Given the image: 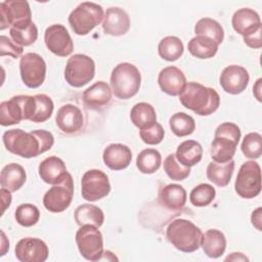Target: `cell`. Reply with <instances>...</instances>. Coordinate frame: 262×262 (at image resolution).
I'll use <instances>...</instances> for the list:
<instances>
[{
    "mask_svg": "<svg viewBox=\"0 0 262 262\" xmlns=\"http://www.w3.org/2000/svg\"><path fill=\"white\" fill-rule=\"evenodd\" d=\"M130 29V18L128 13L120 7H110L105 10L102 30L104 34L111 36L125 35Z\"/></svg>",
    "mask_w": 262,
    "mask_h": 262,
    "instance_id": "obj_18",
    "label": "cell"
},
{
    "mask_svg": "<svg viewBox=\"0 0 262 262\" xmlns=\"http://www.w3.org/2000/svg\"><path fill=\"white\" fill-rule=\"evenodd\" d=\"M95 75L94 60L82 53L72 55L66 64L64 79L69 85L80 88L88 84Z\"/></svg>",
    "mask_w": 262,
    "mask_h": 262,
    "instance_id": "obj_8",
    "label": "cell"
},
{
    "mask_svg": "<svg viewBox=\"0 0 262 262\" xmlns=\"http://www.w3.org/2000/svg\"><path fill=\"white\" fill-rule=\"evenodd\" d=\"M169 126L171 131L178 137H184L190 135L195 129L194 119L182 112L172 115L169 120Z\"/></svg>",
    "mask_w": 262,
    "mask_h": 262,
    "instance_id": "obj_36",
    "label": "cell"
},
{
    "mask_svg": "<svg viewBox=\"0 0 262 262\" xmlns=\"http://www.w3.org/2000/svg\"><path fill=\"white\" fill-rule=\"evenodd\" d=\"M27 174L23 166L16 163H10L6 165L0 175L1 187L11 192L18 190L26 182Z\"/></svg>",
    "mask_w": 262,
    "mask_h": 262,
    "instance_id": "obj_26",
    "label": "cell"
},
{
    "mask_svg": "<svg viewBox=\"0 0 262 262\" xmlns=\"http://www.w3.org/2000/svg\"><path fill=\"white\" fill-rule=\"evenodd\" d=\"M158 83L163 92L171 96H177L184 88L186 78L180 69L169 66L159 73Z\"/></svg>",
    "mask_w": 262,
    "mask_h": 262,
    "instance_id": "obj_19",
    "label": "cell"
},
{
    "mask_svg": "<svg viewBox=\"0 0 262 262\" xmlns=\"http://www.w3.org/2000/svg\"><path fill=\"white\" fill-rule=\"evenodd\" d=\"M164 170L170 179L176 181L184 180L190 174V169L181 165L174 154L168 155L164 160Z\"/></svg>",
    "mask_w": 262,
    "mask_h": 262,
    "instance_id": "obj_40",
    "label": "cell"
},
{
    "mask_svg": "<svg viewBox=\"0 0 262 262\" xmlns=\"http://www.w3.org/2000/svg\"><path fill=\"white\" fill-rule=\"evenodd\" d=\"M24 52V47L16 44L13 40H10L8 37L2 35L0 38V55H9L13 58L21 57L20 55Z\"/></svg>",
    "mask_w": 262,
    "mask_h": 262,
    "instance_id": "obj_44",
    "label": "cell"
},
{
    "mask_svg": "<svg viewBox=\"0 0 262 262\" xmlns=\"http://www.w3.org/2000/svg\"><path fill=\"white\" fill-rule=\"evenodd\" d=\"M159 200L166 208L179 210L182 209L186 203V190L180 184L171 183L160 190Z\"/></svg>",
    "mask_w": 262,
    "mask_h": 262,
    "instance_id": "obj_27",
    "label": "cell"
},
{
    "mask_svg": "<svg viewBox=\"0 0 262 262\" xmlns=\"http://www.w3.org/2000/svg\"><path fill=\"white\" fill-rule=\"evenodd\" d=\"M74 196V180L70 173L64 179L49 188L43 196L45 209L52 213H60L69 208Z\"/></svg>",
    "mask_w": 262,
    "mask_h": 262,
    "instance_id": "obj_12",
    "label": "cell"
},
{
    "mask_svg": "<svg viewBox=\"0 0 262 262\" xmlns=\"http://www.w3.org/2000/svg\"><path fill=\"white\" fill-rule=\"evenodd\" d=\"M102 7L94 2L80 3L69 15V24L73 32L79 36L89 34L103 20Z\"/></svg>",
    "mask_w": 262,
    "mask_h": 262,
    "instance_id": "obj_6",
    "label": "cell"
},
{
    "mask_svg": "<svg viewBox=\"0 0 262 262\" xmlns=\"http://www.w3.org/2000/svg\"><path fill=\"white\" fill-rule=\"evenodd\" d=\"M175 157L181 165L190 168L202 160L203 147L195 140H185L178 145Z\"/></svg>",
    "mask_w": 262,
    "mask_h": 262,
    "instance_id": "obj_28",
    "label": "cell"
},
{
    "mask_svg": "<svg viewBox=\"0 0 262 262\" xmlns=\"http://www.w3.org/2000/svg\"><path fill=\"white\" fill-rule=\"evenodd\" d=\"M218 44L211 38L196 35L187 44V49L191 55L200 59H207L215 56L218 51Z\"/></svg>",
    "mask_w": 262,
    "mask_h": 262,
    "instance_id": "obj_29",
    "label": "cell"
},
{
    "mask_svg": "<svg viewBox=\"0 0 262 262\" xmlns=\"http://www.w3.org/2000/svg\"><path fill=\"white\" fill-rule=\"evenodd\" d=\"M38 172L40 178L45 183L52 185L62 181L69 173L64 162L55 156H51L43 160L38 167Z\"/></svg>",
    "mask_w": 262,
    "mask_h": 262,
    "instance_id": "obj_23",
    "label": "cell"
},
{
    "mask_svg": "<svg viewBox=\"0 0 262 262\" xmlns=\"http://www.w3.org/2000/svg\"><path fill=\"white\" fill-rule=\"evenodd\" d=\"M2 141L9 152L30 159L49 150L54 143V137L46 130L25 132L21 129H11L3 133Z\"/></svg>",
    "mask_w": 262,
    "mask_h": 262,
    "instance_id": "obj_1",
    "label": "cell"
},
{
    "mask_svg": "<svg viewBox=\"0 0 262 262\" xmlns=\"http://www.w3.org/2000/svg\"><path fill=\"white\" fill-rule=\"evenodd\" d=\"M261 82H262V79L259 78L257 81H256V84L254 85L253 87V93L255 95V97L257 98L258 101H261Z\"/></svg>",
    "mask_w": 262,
    "mask_h": 262,
    "instance_id": "obj_49",
    "label": "cell"
},
{
    "mask_svg": "<svg viewBox=\"0 0 262 262\" xmlns=\"http://www.w3.org/2000/svg\"><path fill=\"white\" fill-rule=\"evenodd\" d=\"M231 25L236 33L246 37L261 29V19L254 9L241 8L233 13Z\"/></svg>",
    "mask_w": 262,
    "mask_h": 262,
    "instance_id": "obj_22",
    "label": "cell"
},
{
    "mask_svg": "<svg viewBox=\"0 0 262 262\" xmlns=\"http://www.w3.org/2000/svg\"><path fill=\"white\" fill-rule=\"evenodd\" d=\"M35 96L16 95L0 104V124L11 126L18 124L23 120H32L35 114Z\"/></svg>",
    "mask_w": 262,
    "mask_h": 262,
    "instance_id": "obj_7",
    "label": "cell"
},
{
    "mask_svg": "<svg viewBox=\"0 0 262 262\" xmlns=\"http://www.w3.org/2000/svg\"><path fill=\"white\" fill-rule=\"evenodd\" d=\"M111 89L114 95L120 99H129L137 94L141 75L139 70L130 62L117 64L111 74Z\"/></svg>",
    "mask_w": 262,
    "mask_h": 262,
    "instance_id": "obj_5",
    "label": "cell"
},
{
    "mask_svg": "<svg viewBox=\"0 0 262 262\" xmlns=\"http://www.w3.org/2000/svg\"><path fill=\"white\" fill-rule=\"evenodd\" d=\"M14 218L19 225L25 227H31L39 221L40 211L35 205L21 204L16 208Z\"/></svg>",
    "mask_w": 262,
    "mask_h": 262,
    "instance_id": "obj_38",
    "label": "cell"
},
{
    "mask_svg": "<svg viewBox=\"0 0 262 262\" xmlns=\"http://www.w3.org/2000/svg\"><path fill=\"white\" fill-rule=\"evenodd\" d=\"M241 148L246 158L259 159L262 154V136L257 132L248 133L243 139Z\"/></svg>",
    "mask_w": 262,
    "mask_h": 262,
    "instance_id": "obj_41",
    "label": "cell"
},
{
    "mask_svg": "<svg viewBox=\"0 0 262 262\" xmlns=\"http://www.w3.org/2000/svg\"><path fill=\"white\" fill-rule=\"evenodd\" d=\"M162 164V156L155 148H145L141 150L136 159L137 169L143 174H154L159 170Z\"/></svg>",
    "mask_w": 262,
    "mask_h": 262,
    "instance_id": "obj_34",
    "label": "cell"
},
{
    "mask_svg": "<svg viewBox=\"0 0 262 262\" xmlns=\"http://www.w3.org/2000/svg\"><path fill=\"white\" fill-rule=\"evenodd\" d=\"M44 42L49 51L60 57L69 56L74 50L73 40L66 27L60 24L51 25L45 30Z\"/></svg>",
    "mask_w": 262,
    "mask_h": 262,
    "instance_id": "obj_15",
    "label": "cell"
},
{
    "mask_svg": "<svg viewBox=\"0 0 262 262\" xmlns=\"http://www.w3.org/2000/svg\"><path fill=\"white\" fill-rule=\"evenodd\" d=\"M261 215H262V209L259 207L257 208L255 211H253L252 215H251V221H252V224L253 226L258 229L259 231L262 230V226H261V222H262V218H261Z\"/></svg>",
    "mask_w": 262,
    "mask_h": 262,
    "instance_id": "obj_46",
    "label": "cell"
},
{
    "mask_svg": "<svg viewBox=\"0 0 262 262\" xmlns=\"http://www.w3.org/2000/svg\"><path fill=\"white\" fill-rule=\"evenodd\" d=\"M111 191L107 175L98 169L86 171L81 180L82 198L88 202H96L106 196Z\"/></svg>",
    "mask_w": 262,
    "mask_h": 262,
    "instance_id": "obj_13",
    "label": "cell"
},
{
    "mask_svg": "<svg viewBox=\"0 0 262 262\" xmlns=\"http://www.w3.org/2000/svg\"><path fill=\"white\" fill-rule=\"evenodd\" d=\"M250 81L248 71L237 64L226 67L219 78V83L222 89L229 94H239L246 90Z\"/></svg>",
    "mask_w": 262,
    "mask_h": 262,
    "instance_id": "obj_17",
    "label": "cell"
},
{
    "mask_svg": "<svg viewBox=\"0 0 262 262\" xmlns=\"http://www.w3.org/2000/svg\"><path fill=\"white\" fill-rule=\"evenodd\" d=\"M235 192L243 199H253L261 191V169L257 162H245L234 183Z\"/></svg>",
    "mask_w": 262,
    "mask_h": 262,
    "instance_id": "obj_11",
    "label": "cell"
},
{
    "mask_svg": "<svg viewBox=\"0 0 262 262\" xmlns=\"http://www.w3.org/2000/svg\"><path fill=\"white\" fill-rule=\"evenodd\" d=\"M19 73L27 87L38 88L43 84L46 77L45 60L38 53H25L19 60Z\"/></svg>",
    "mask_w": 262,
    "mask_h": 262,
    "instance_id": "obj_14",
    "label": "cell"
},
{
    "mask_svg": "<svg viewBox=\"0 0 262 262\" xmlns=\"http://www.w3.org/2000/svg\"><path fill=\"white\" fill-rule=\"evenodd\" d=\"M261 31L262 29H259L257 32L244 37V42L247 44L249 47L258 49L262 47V41H261Z\"/></svg>",
    "mask_w": 262,
    "mask_h": 262,
    "instance_id": "obj_45",
    "label": "cell"
},
{
    "mask_svg": "<svg viewBox=\"0 0 262 262\" xmlns=\"http://www.w3.org/2000/svg\"><path fill=\"white\" fill-rule=\"evenodd\" d=\"M241 139L239 127L231 122L220 124L214 133L211 143V158L216 163H226L232 160Z\"/></svg>",
    "mask_w": 262,
    "mask_h": 262,
    "instance_id": "obj_3",
    "label": "cell"
},
{
    "mask_svg": "<svg viewBox=\"0 0 262 262\" xmlns=\"http://www.w3.org/2000/svg\"><path fill=\"white\" fill-rule=\"evenodd\" d=\"M184 51V46L180 38L176 36H167L163 38L158 45L159 55L168 61L177 60Z\"/></svg>",
    "mask_w": 262,
    "mask_h": 262,
    "instance_id": "obj_33",
    "label": "cell"
},
{
    "mask_svg": "<svg viewBox=\"0 0 262 262\" xmlns=\"http://www.w3.org/2000/svg\"><path fill=\"white\" fill-rule=\"evenodd\" d=\"M181 104L199 116H209L220 105L218 92L196 82H188L179 94Z\"/></svg>",
    "mask_w": 262,
    "mask_h": 262,
    "instance_id": "obj_2",
    "label": "cell"
},
{
    "mask_svg": "<svg viewBox=\"0 0 262 262\" xmlns=\"http://www.w3.org/2000/svg\"><path fill=\"white\" fill-rule=\"evenodd\" d=\"M76 243L82 257L89 261H99L103 255V238L94 225L85 224L76 232Z\"/></svg>",
    "mask_w": 262,
    "mask_h": 262,
    "instance_id": "obj_10",
    "label": "cell"
},
{
    "mask_svg": "<svg viewBox=\"0 0 262 262\" xmlns=\"http://www.w3.org/2000/svg\"><path fill=\"white\" fill-rule=\"evenodd\" d=\"M1 30L6 28L24 29L32 21V12L29 2L24 0H6L0 3Z\"/></svg>",
    "mask_w": 262,
    "mask_h": 262,
    "instance_id": "obj_9",
    "label": "cell"
},
{
    "mask_svg": "<svg viewBox=\"0 0 262 262\" xmlns=\"http://www.w3.org/2000/svg\"><path fill=\"white\" fill-rule=\"evenodd\" d=\"M74 218L79 226L90 224L99 228L104 221V214L102 210L91 204H83L75 210Z\"/></svg>",
    "mask_w": 262,
    "mask_h": 262,
    "instance_id": "obj_31",
    "label": "cell"
},
{
    "mask_svg": "<svg viewBox=\"0 0 262 262\" xmlns=\"http://www.w3.org/2000/svg\"><path fill=\"white\" fill-rule=\"evenodd\" d=\"M1 195H2V204H3V209H2V214L5 212L7 207L10 206L11 203V191L1 188Z\"/></svg>",
    "mask_w": 262,
    "mask_h": 262,
    "instance_id": "obj_47",
    "label": "cell"
},
{
    "mask_svg": "<svg viewBox=\"0 0 262 262\" xmlns=\"http://www.w3.org/2000/svg\"><path fill=\"white\" fill-rule=\"evenodd\" d=\"M216 195L215 188L208 183L196 185L189 193V201L194 207H206L210 205Z\"/></svg>",
    "mask_w": 262,
    "mask_h": 262,
    "instance_id": "obj_37",
    "label": "cell"
},
{
    "mask_svg": "<svg viewBox=\"0 0 262 262\" xmlns=\"http://www.w3.org/2000/svg\"><path fill=\"white\" fill-rule=\"evenodd\" d=\"M201 229L191 221L183 218L173 220L167 227L169 243L183 253H192L201 247Z\"/></svg>",
    "mask_w": 262,
    "mask_h": 262,
    "instance_id": "obj_4",
    "label": "cell"
},
{
    "mask_svg": "<svg viewBox=\"0 0 262 262\" xmlns=\"http://www.w3.org/2000/svg\"><path fill=\"white\" fill-rule=\"evenodd\" d=\"M14 253L20 262H44L48 258L49 250L40 238L24 237L16 244Z\"/></svg>",
    "mask_w": 262,
    "mask_h": 262,
    "instance_id": "obj_16",
    "label": "cell"
},
{
    "mask_svg": "<svg viewBox=\"0 0 262 262\" xmlns=\"http://www.w3.org/2000/svg\"><path fill=\"white\" fill-rule=\"evenodd\" d=\"M226 261H249V259L243 253H231L229 256L225 258Z\"/></svg>",
    "mask_w": 262,
    "mask_h": 262,
    "instance_id": "obj_48",
    "label": "cell"
},
{
    "mask_svg": "<svg viewBox=\"0 0 262 262\" xmlns=\"http://www.w3.org/2000/svg\"><path fill=\"white\" fill-rule=\"evenodd\" d=\"M34 96L36 100V107L35 114L31 121L34 123H43L47 121L53 113V101L46 94H36Z\"/></svg>",
    "mask_w": 262,
    "mask_h": 262,
    "instance_id": "obj_39",
    "label": "cell"
},
{
    "mask_svg": "<svg viewBox=\"0 0 262 262\" xmlns=\"http://www.w3.org/2000/svg\"><path fill=\"white\" fill-rule=\"evenodd\" d=\"M9 34L11 39L20 46H30L38 38V29L34 23L24 29H9Z\"/></svg>",
    "mask_w": 262,
    "mask_h": 262,
    "instance_id": "obj_42",
    "label": "cell"
},
{
    "mask_svg": "<svg viewBox=\"0 0 262 262\" xmlns=\"http://www.w3.org/2000/svg\"><path fill=\"white\" fill-rule=\"evenodd\" d=\"M194 33L213 39L218 45L223 42L224 31L222 26L215 19L210 17H203L199 19L194 26Z\"/></svg>",
    "mask_w": 262,
    "mask_h": 262,
    "instance_id": "obj_35",
    "label": "cell"
},
{
    "mask_svg": "<svg viewBox=\"0 0 262 262\" xmlns=\"http://www.w3.org/2000/svg\"><path fill=\"white\" fill-rule=\"evenodd\" d=\"M201 247L204 253L213 259L222 256L226 249V237L224 233L218 229H209L201 238Z\"/></svg>",
    "mask_w": 262,
    "mask_h": 262,
    "instance_id": "obj_25",
    "label": "cell"
},
{
    "mask_svg": "<svg viewBox=\"0 0 262 262\" xmlns=\"http://www.w3.org/2000/svg\"><path fill=\"white\" fill-rule=\"evenodd\" d=\"M102 159L106 167L114 171L126 169L132 160L131 149L122 143L108 144L102 154Z\"/></svg>",
    "mask_w": 262,
    "mask_h": 262,
    "instance_id": "obj_21",
    "label": "cell"
},
{
    "mask_svg": "<svg viewBox=\"0 0 262 262\" xmlns=\"http://www.w3.org/2000/svg\"><path fill=\"white\" fill-rule=\"evenodd\" d=\"M130 119L133 125L141 130L154 125L157 122V115L151 104L138 102L131 108Z\"/></svg>",
    "mask_w": 262,
    "mask_h": 262,
    "instance_id": "obj_32",
    "label": "cell"
},
{
    "mask_svg": "<svg viewBox=\"0 0 262 262\" xmlns=\"http://www.w3.org/2000/svg\"><path fill=\"white\" fill-rule=\"evenodd\" d=\"M139 136L142 139V141L149 145H156L162 142L165 136L164 128L160 123H155L148 128L141 129L139 131Z\"/></svg>",
    "mask_w": 262,
    "mask_h": 262,
    "instance_id": "obj_43",
    "label": "cell"
},
{
    "mask_svg": "<svg viewBox=\"0 0 262 262\" xmlns=\"http://www.w3.org/2000/svg\"><path fill=\"white\" fill-rule=\"evenodd\" d=\"M83 115L80 108L74 104L62 105L56 114L55 123L60 131L67 134L78 132L83 126Z\"/></svg>",
    "mask_w": 262,
    "mask_h": 262,
    "instance_id": "obj_20",
    "label": "cell"
},
{
    "mask_svg": "<svg viewBox=\"0 0 262 262\" xmlns=\"http://www.w3.org/2000/svg\"><path fill=\"white\" fill-rule=\"evenodd\" d=\"M234 170V161L230 160L226 163L211 162L207 167V177L215 185L219 187L226 186L232 176Z\"/></svg>",
    "mask_w": 262,
    "mask_h": 262,
    "instance_id": "obj_30",
    "label": "cell"
},
{
    "mask_svg": "<svg viewBox=\"0 0 262 262\" xmlns=\"http://www.w3.org/2000/svg\"><path fill=\"white\" fill-rule=\"evenodd\" d=\"M82 98L86 107L98 110L111 101L112 89L106 82L98 81L83 92Z\"/></svg>",
    "mask_w": 262,
    "mask_h": 262,
    "instance_id": "obj_24",
    "label": "cell"
}]
</instances>
